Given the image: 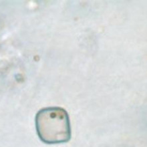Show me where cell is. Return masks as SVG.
<instances>
[{"label":"cell","mask_w":147,"mask_h":147,"mask_svg":"<svg viewBox=\"0 0 147 147\" xmlns=\"http://www.w3.org/2000/svg\"><path fill=\"white\" fill-rule=\"evenodd\" d=\"M36 128L40 139L46 144L65 143L71 138L68 114L60 107L39 110L36 116Z\"/></svg>","instance_id":"6da1fadb"}]
</instances>
